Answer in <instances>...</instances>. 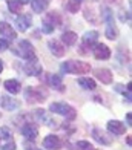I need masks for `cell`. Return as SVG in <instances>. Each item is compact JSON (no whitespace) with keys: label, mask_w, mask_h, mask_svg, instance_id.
I'll list each match as a JSON object with an SVG mask.
<instances>
[{"label":"cell","mask_w":132,"mask_h":150,"mask_svg":"<svg viewBox=\"0 0 132 150\" xmlns=\"http://www.w3.org/2000/svg\"><path fill=\"white\" fill-rule=\"evenodd\" d=\"M77 34L75 32H72V31H68V32H65L63 35H61V42H63L66 46H74L75 43H77Z\"/></svg>","instance_id":"19"},{"label":"cell","mask_w":132,"mask_h":150,"mask_svg":"<svg viewBox=\"0 0 132 150\" xmlns=\"http://www.w3.org/2000/svg\"><path fill=\"white\" fill-rule=\"evenodd\" d=\"M126 120H128V124L131 126V121H132V117H131V113H128V115H126Z\"/></svg>","instance_id":"31"},{"label":"cell","mask_w":132,"mask_h":150,"mask_svg":"<svg viewBox=\"0 0 132 150\" xmlns=\"http://www.w3.org/2000/svg\"><path fill=\"white\" fill-rule=\"evenodd\" d=\"M92 136L97 142H100V144H105V146H109L111 142H112V138L108 136L105 132H101L100 129H94L92 130Z\"/></svg>","instance_id":"11"},{"label":"cell","mask_w":132,"mask_h":150,"mask_svg":"<svg viewBox=\"0 0 132 150\" xmlns=\"http://www.w3.org/2000/svg\"><path fill=\"white\" fill-rule=\"evenodd\" d=\"M49 110L54 112V113H57V115H61V117H65L68 120H74L75 115H77L75 109L71 107L69 104H66V103H51Z\"/></svg>","instance_id":"3"},{"label":"cell","mask_w":132,"mask_h":150,"mask_svg":"<svg viewBox=\"0 0 132 150\" xmlns=\"http://www.w3.org/2000/svg\"><path fill=\"white\" fill-rule=\"evenodd\" d=\"M49 83H51V86L54 87V89L63 91V86H61V77H60V75H51Z\"/></svg>","instance_id":"23"},{"label":"cell","mask_w":132,"mask_h":150,"mask_svg":"<svg viewBox=\"0 0 132 150\" xmlns=\"http://www.w3.org/2000/svg\"><path fill=\"white\" fill-rule=\"evenodd\" d=\"M94 57L97 60H108L111 57V49L106 46V45H103V43H98V45H95L94 47Z\"/></svg>","instance_id":"7"},{"label":"cell","mask_w":132,"mask_h":150,"mask_svg":"<svg viewBox=\"0 0 132 150\" xmlns=\"http://www.w3.org/2000/svg\"><path fill=\"white\" fill-rule=\"evenodd\" d=\"M37 150H40V149H37Z\"/></svg>","instance_id":"36"},{"label":"cell","mask_w":132,"mask_h":150,"mask_svg":"<svg viewBox=\"0 0 132 150\" xmlns=\"http://www.w3.org/2000/svg\"><path fill=\"white\" fill-rule=\"evenodd\" d=\"M2 107L5 109V110H16V109L20 107V103L16 101L14 98H11V97L3 95V97H2Z\"/></svg>","instance_id":"15"},{"label":"cell","mask_w":132,"mask_h":150,"mask_svg":"<svg viewBox=\"0 0 132 150\" xmlns=\"http://www.w3.org/2000/svg\"><path fill=\"white\" fill-rule=\"evenodd\" d=\"M97 38H98V32L97 31H89L83 35V43L86 46H92L94 43H97Z\"/></svg>","instance_id":"20"},{"label":"cell","mask_w":132,"mask_h":150,"mask_svg":"<svg viewBox=\"0 0 132 150\" xmlns=\"http://www.w3.org/2000/svg\"><path fill=\"white\" fill-rule=\"evenodd\" d=\"M23 71L28 74V75H32V77H36V75H40L41 74V64L37 63V60L34 61H28V63L25 64Z\"/></svg>","instance_id":"9"},{"label":"cell","mask_w":132,"mask_h":150,"mask_svg":"<svg viewBox=\"0 0 132 150\" xmlns=\"http://www.w3.org/2000/svg\"><path fill=\"white\" fill-rule=\"evenodd\" d=\"M95 77L98 78L103 84L112 83V72L109 69H95Z\"/></svg>","instance_id":"14"},{"label":"cell","mask_w":132,"mask_h":150,"mask_svg":"<svg viewBox=\"0 0 132 150\" xmlns=\"http://www.w3.org/2000/svg\"><path fill=\"white\" fill-rule=\"evenodd\" d=\"M3 87L6 91H8L9 93H19L20 91H22V86H20V83L17 80H6L5 83H3Z\"/></svg>","instance_id":"16"},{"label":"cell","mask_w":132,"mask_h":150,"mask_svg":"<svg viewBox=\"0 0 132 150\" xmlns=\"http://www.w3.org/2000/svg\"><path fill=\"white\" fill-rule=\"evenodd\" d=\"M106 37L109 40H115L117 37H118V29H117V26H115V22H108L106 23Z\"/></svg>","instance_id":"18"},{"label":"cell","mask_w":132,"mask_h":150,"mask_svg":"<svg viewBox=\"0 0 132 150\" xmlns=\"http://www.w3.org/2000/svg\"><path fill=\"white\" fill-rule=\"evenodd\" d=\"M41 31H43L45 34H51L54 31V26L49 25V23H46V22H43V25H41Z\"/></svg>","instance_id":"28"},{"label":"cell","mask_w":132,"mask_h":150,"mask_svg":"<svg viewBox=\"0 0 132 150\" xmlns=\"http://www.w3.org/2000/svg\"><path fill=\"white\" fill-rule=\"evenodd\" d=\"M14 54H17L19 57H22L28 61H34L37 60V55H36V49H34V46L28 42V40H22V42L19 43L17 49L14 47Z\"/></svg>","instance_id":"1"},{"label":"cell","mask_w":132,"mask_h":150,"mask_svg":"<svg viewBox=\"0 0 132 150\" xmlns=\"http://www.w3.org/2000/svg\"><path fill=\"white\" fill-rule=\"evenodd\" d=\"M0 150H16V142H8V144H5Z\"/></svg>","instance_id":"30"},{"label":"cell","mask_w":132,"mask_h":150,"mask_svg":"<svg viewBox=\"0 0 132 150\" xmlns=\"http://www.w3.org/2000/svg\"><path fill=\"white\" fill-rule=\"evenodd\" d=\"M111 2H114V0H111ZM115 2H117V0H115Z\"/></svg>","instance_id":"35"},{"label":"cell","mask_w":132,"mask_h":150,"mask_svg":"<svg viewBox=\"0 0 132 150\" xmlns=\"http://www.w3.org/2000/svg\"><path fill=\"white\" fill-rule=\"evenodd\" d=\"M31 25H32V17L29 14H22V16H19L17 20H16V28L20 32L28 31L31 28Z\"/></svg>","instance_id":"5"},{"label":"cell","mask_w":132,"mask_h":150,"mask_svg":"<svg viewBox=\"0 0 132 150\" xmlns=\"http://www.w3.org/2000/svg\"><path fill=\"white\" fill-rule=\"evenodd\" d=\"M31 6H32L34 12H39L40 14V12H43L48 8V0H32Z\"/></svg>","instance_id":"21"},{"label":"cell","mask_w":132,"mask_h":150,"mask_svg":"<svg viewBox=\"0 0 132 150\" xmlns=\"http://www.w3.org/2000/svg\"><path fill=\"white\" fill-rule=\"evenodd\" d=\"M94 150H95V149H94Z\"/></svg>","instance_id":"37"},{"label":"cell","mask_w":132,"mask_h":150,"mask_svg":"<svg viewBox=\"0 0 132 150\" xmlns=\"http://www.w3.org/2000/svg\"><path fill=\"white\" fill-rule=\"evenodd\" d=\"M12 132L9 130L8 127H0V138H5V139H11Z\"/></svg>","instance_id":"27"},{"label":"cell","mask_w":132,"mask_h":150,"mask_svg":"<svg viewBox=\"0 0 132 150\" xmlns=\"http://www.w3.org/2000/svg\"><path fill=\"white\" fill-rule=\"evenodd\" d=\"M3 71V63H2V60H0V72Z\"/></svg>","instance_id":"33"},{"label":"cell","mask_w":132,"mask_h":150,"mask_svg":"<svg viewBox=\"0 0 132 150\" xmlns=\"http://www.w3.org/2000/svg\"><path fill=\"white\" fill-rule=\"evenodd\" d=\"M43 147L49 150H59L61 149V139L57 135H48L43 139Z\"/></svg>","instance_id":"6"},{"label":"cell","mask_w":132,"mask_h":150,"mask_svg":"<svg viewBox=\"0 0 132 150\" xmlns=\"http://www.w3.org/2000/svg\"><path fill=\"white\" fill-rule=\"evenodd\" d=\"M108 130L111 133H114V135H123L124 132H126V126L123 124V122L120 121H109L108 122Z\"/></svg>","instance_id":"10"},{"label":"cell","mask_w":132,"mask_h":150,"mask_svg":"<svg viewBox=\"0 0 132 150\" xmlns=\"http://www.w3.org/2000/svg\"><path fill=\"white\" fill-rule=\"evenodd\" d=\"M8 8H9L11 12H14V14H20V12H22V3L14 2V0H9V2H8Z\"/></svg>","instance_id":"24"},{"label":"cell","mask_w":132,"mask_h":150,"mask_svg":"<svg viewBox=\"0 0 132 150\" xmlns=\"http://www.w3.org/2000/svg\"><path fill=\"white\" fill-rule=\"evenodd\" d=\"M77 2H85V0H77Z\"/></svg>","instance_id":"34"},{"label":"cell","mask_w":132,"mask_h":150,"mask_svg":"<svg viewBox=\"0 0 132 150\" xmlns=\"http://www.w3.org/2000/svg\"><path fill=\"white\" fill-rule=\"evenodd\" d=\"M66 9L69 12H77L80 9V2H77V0H69L66 3Z\"/></svg>","instance_id":"25"},{"label":"cell","mask_w":132,"mask_h":150,"mask_svg":"<svg viewBox=\"0 0 132 150\" xmlns=\"http://www.w3.org/2000/svg\"><path fill=\"white\" fill-rule=\"evenodd\" d=\"M77 149L78 150H94V146L89 141H78L77 142Z\"/></svg>","instance_id":"26"},{"label":"cell","mask_w":132,"mask_h":150,"mask_svg":"<svg viewBox=\"0 0 132 150\" xmlns=\"http://www.w3.org/2000/svg\"><path fill=\"white\" fill-rule=\"evenodd\" d=\"M43 22L52 25L54 28H55V26H59V25L61 23V17H60L59 12H55V11H54V12H49V14H46V16H45Z\"/></svg>","instance_id":"17"},{"label":"cell","mask_w":132,"mask_h":150,"mask_svg":"<svg viewBox=\"0 0 132 150\" xmlns=\"http://www.w3.org/2000/svg\"><path fill=\"white\" fill-rule=\"evenodd\" d=\"M0 34H2L3 38H6V40H14V38H17L16 29H14L9 23H6V22H0Z\"/></svg>","instance_id":"8"},{"label":"cell","mask_w":132,"mask_h":150,"mask_svg":"<svg viewBox=\"0 0 132 150\" xmlns=\"http://www.w3.org/2000/svg\"><path fill=\"white\" fill-rule=\"evenodd\" d=\"M17 2H19V3H22V5H26V3H29L31 0H17Z\"/></svg>","instance_id":"32"},{"label":"cell","mask_w":132,"mask_h":150,"mask_svg":"<svg viewBox=\"0 0 132 150\" xmlns=\"http://www.w3.org/2000/svg\"><path fill=\"white\" fill-rule=\"evenodd\" d=\"M9 47V43L6 38H0V51H6Z\"/></svg>","instance_id":"29"},{"label":"cell","mask_w":132,"mask_h":150,"mask_svg":"<svg viewBox=\"0 0 132 150\" xmlns=\"http://www.w3.org/2000/svg\"><path fill=\"white\" fill-rule=\"evenodd\" d=\"M25 98L29 101V103H41L46 98V92L37 89V87H26L25 91Z\"/></svg>","instance_id":"4"},{"label":"cell","mask_w":132,"mask_h":150,"mask_svg":"<svg viewBox=\"0 0 132 150\" xmlns=\"http://www.w3.org/2000/svg\"><path fill=\"white\" fill-rule=\"evenodd\" d=\"M22 133H23V136L25 138H28V139H36L37 136H39V129L34 126V124H25L23 127H22Z\"/></svg>","instance_id":"13"},{"label":"cell","mask_w":132,"mask_h":150,"mask_svg":"<svg viewBox=\"0 0 132 150\" xmlns=\"http://www.w3.org/2000/svg\"><path fill=\"white\" fill-rule=\"evenodd\" d=\"M61 71L69 72V74H88L91 71V64L85 63V61H74L69 60L66 63L61 64Z\"/></svg>","instance_id":"2"},{"label":"cell","mask_w":132,"mask_h":150,"mask_svg":"<svg viewBox=\"0 0 132 150\" xmlns=\"http://www.w3.org/2000/svg\"><path fill=\"white\" fill-rule=\"evenodd\" d=\"M48 46H49V49H51V52L54 54L55 57H63L65 55V46L61 45L59 40H51L49 43H48Z\"/></svg>","instance_id":"12"},{"label":"cell","mask_w":132,"mask_h":150,"mask_svg":"<svg viewBox=\"0 0 132 150\" xmlns=\"http://www.w3.org/2000/svg\"><path fill=\"white\" fill-rule=\"evenodd\" d=\"M78 84L83 87V89H88V91H94L97 84H95V81L92 78H80L78 80Z\"/></svg>","instance_id":"22"}]
</instances>
